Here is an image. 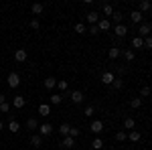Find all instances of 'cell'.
Returning a JSON list of instances; mask_svg holds the SVG:
<instances>
[{
    "instance_id": "1",
    "label": "cell",
    "mask_w": 152,
    "mask_h": 150,
    "mask_svg": "<svg viewBox=\"0 0 152 150\" xmlns=\"http://www.w3.org/2000/svg\"><path fill=\"white\" fill-rule=\"evenodd\" d=\"M6 83H8V87H12V89H16V87L20 85V75H18L16 71H12V73H8V77H6Z\"/></svg>"
},
{
    "instance_id": "2",
    "label": "cell",
    "mask_w": 152,
    "mask_h": 150,
    "mask_svg": "<svg viewBox=\"0 0 152 150\" xmlns=\"http://www.w3.org/2000/svg\"><path fill=\"white\" fill-rule=\"evenodd\" d=\"M89 130H91L94 134H102V132H104V122H102V120H94L91 126H89Z\"/></svg>"
},
{
    "instance_id": "3",
    "label": "cell",
    "mask_w": 152,
    "mask_h": 150,
    "mask_svg": "<svg viewBox=\"0 0 152 150\" xmlns=\"http://www.w3.org/2000/svg\"><path fill=\"white\" fill-rule=\"evenodd\" d=\"M114 35L120 37V39L126 37L128 35V26H126V24H116V26H114Z\"/></svg>"
},
{
    "instance_id": "4",
    "label": "cell",
    "mask_w": 152,
    "mask_h": 150,
    "mask_svg": "<svg viewBox=\"0 0 152 150\" xmlns=\"http://www.w3.org/2000/svg\"><path fill=\"white\" fill-rule=\"evenodd\" d=\"M114 79H116V77H114L112 71H104V73H102V83H104V85H112Z\"/></svg>"
},
{
    "instance_id": "5",
    "label": "cell",
    "mask_w": 152,
    "mask_h": 150,
    "mask_svg": "<svg viewBox=\"0 0 152 150\" xmlns=\"http://www.w3.org/2000/svg\"><path fill=\"white\" fill-rule=\"evenodd\" d=\"M53 126L51 124H39V136H51Z\"/></svg>"
},
{
    "instance_id": "6",
    "label": "cell",
    "mask_w": 152,
    "mask_h": 150,
    "mask_svg": "<svg viewBox=\"0 0 152 150\" xmlns=\"http://www.w3.org/2000/svg\"><path fill=\"white\" fill-rule=\"evenodd\" d=\"M138 37L140 39H146V37H150V26L146 23H142L140 26H138Z\"/></svg>"
},
{
    "instance_id": "7",
    "label": "cell",
    "mask_w": 152,
    "mask_h": 150,
    "mask_svg": "<svg viewBox=\"0 0 152 150\" xmlns=\"http://www.w3.org/2000/svg\"><path fill=\"white\" fill-rule=\"evenodd\" d=\"M83 100H85V95H83V91H79V89L71 91V102H73V104H81Z\"/></svg>"
},
{
    "instance_id": "8",
    "label": "cell",
    "mask_w": 152,
    "mask_h": 150,
    "mask_svg": "<svg viewBox=\"0 0 152 150\" xmlns=\"http://www.w3.org/2000/svg\"><path fill=\"white\" fill-rule=\"evenodd\" d=\"M85 18H87V23H89V24H97V23H99V12H95V10L87 12Z\"/></svg>"
},
{
    "instance_id": "9",
    "label": "cell",
    "mask_w": 152,
    "mask_h": 150,
    "mask_svg": "<svg viewBox=\"0 0 152 150\" xmlns=\"http://www.w3.org/2000/svg\"><path fill=\"white\" fill-rule=\"evenodd\" d=\"M14 61H16V63H24V61H26V51H24V49H16V51H14Z\"/></svg>"
},
{
    "instance_id": "10",
    "label": "cell",
    "mask_w": 152,
    "mask_h": 150,
    "mask_svg": "<svg viewBox=\"0 0 152 150\" xmlns=\"http://www.w3.org/2000/svg\"><path fill=\"white\" fill-rule=\"evenodd\" d=\"M24 104H26V100H24L23 95H16V97H12V105H14L16 110H23Z\"/></svg>"
},
{
    "instance_id": "11",
    "label": "cell",
    "mask_w": 152,
    "mask_h": 150,
    "mask_svg": "<svg viewBox=\"0 0 152 150\" xmlns=\"http://www.w3.org/2000/svg\"><path fill=\"white\" fill-rule=\"evenodd\" d=\"M142 18H144V14H142V12H138V10H132V12H130V20H132V23H140L142 24Z\"/></svg>"
},
{
    "instance_id": "12",
    "label": "cell",
    "mask_w": 152,
    "mask_h": 150,
    "mask_svg": "<svg viewBox=\"0 0 152 150\" xmlns=\"http://www.w3.org/2000/svg\"><path fill=\"white\" fill-rule=\"evenodd\" d=\"M150 8H152V2H148V0H142L140 4H138V12H142V14L148 12Z\"/></svg>"
},
{
    "instance_id": "13",
    "label": "cell",
    "mask_w": 152,
    "mask_h": 150,
    "mask_svg": "<svg viewBox=\"0 0 152 150\" xmlns=\"http://www.w3.org/2000/svg\"><path fill=\"white\" fill-rule=\"evenodd\" d=\"M41 144H43V136H39V134H33V136H31V146L39 148Z\"/></svg>"
},
{
    "instance_id": "14",
    "label": "cell",
    "mask_w": 152,
    "mask_h": 150,
    "mask_svg": "<svg viewBox=\"0 0 152 150\" xmlns=\"http://www.w3.org/2000/svg\"><path fill=\"white\" fill-rule=\"evenodd\" d=\"M49 102H51V105H59L63 102V95H61V93H53V95L49 97Z\"/></svg>"
},
{
    "instance_id": "15",
    "label": "cell",
    "mask_w": 152,
    "mask_h": 150,
    "mask_svg": "<svg viewBox=\"0 0 152 150\" xmlns=\"http://www.w3.org/2000/svg\"><path fill=\"white\" fill-rule=\"evenodd\" d=\"M132 49H144V39L134 37V39H132Z\"/></svg>"
},
{
    "instance_id": "16",
    "label": "cell",
    "mask_w": 152,
    "mask_h": 150,
    "mask_svg": "<svg viewBox=\"0 0 152 150\" xmlns=\"http://www.w3.org/2000/svg\"><path fill=\"white\" fill-rule=\"evenodd\" d=\"M43 85H45L47 89H53V87H57V79H55V77H47V79L43 81Z\"/></svg>"
},
{
    "instance_id": "17",
    "label": "cell",
    "mask_w": 152,
    "mask_h": 150,
    "mask_svg": "<svg viewBox=\"0 0 152 150\" xmlns=\"http://www.w3.org/2000/svg\"><path fill=\"white\" fill-rule=\"evenodd\" d=\"M73 144H75V138H71V136H65L63 142H61V146H63V148H73Z\"/></svg>"
},
{
    "instance_id": "18",
    "label": "cell",
    "mask_w": 152,
    "mask_h": 150,
    "mask_svg": "<svg viewBox=\"0 0 152 150\" xmlns=\"http://www.w3.org/2000/svg\"><path fill=\"white\" fill-rule=\"evenodd\" d=\"M110 26H112V23H110V18H102V20L97 23V29H99V31H107Z\"/></svg>"
},
{
    "instance_id": "19",
    "label": "cell",
    "mask_w": 152,
    "mask_h": 150,
    "mask_svg": "<svg viewBox=\"0 0 152 150\" xmlns=\"http://www.w3.org/2000/svg\"><path fill=\"white\" fill-rule=\"evenodd\" d=\"M122 55H124V59H126V61H128V63H132V61H134V59H136V53H134V51H132V49H126V51H124V53H122Z\"/></svg>"
},
{
    "instance_id": "20",
    "label": "cell",
    "mask_w": 152,
    "mask_h": 150,
    "mask_svg": "<svg viewBox=\"0 0 152 150\" xmlns=\"http://www.w3.org/2000/svg\"><path fill=\"white\" fill-rule=\"evenodd\" d=\"M120 55H122V51H120L118 47H112V49L107 51V57H110V59H118Z\"/></svg>"
},
{
    "instance_id": "21",
    "label": "cell",
    "mask_w": 152,
    "mask_h": 150,
    "mask_svg": "<svg viewBox=\"0 0 152 150\" xmlns=\"http://www.w3.org/2000/svg\"><path fill=\"white\" fill-rule=\"evenodd\" d=\"M43 10H45V6H43L41 2H35V4L31 6V12H33V14H41Z\"/></svg>"
},
{
    "instance_id": "22",
    "label": "cell",
    "mask_w": 152,
    "mask_h": 150,
    "mask_svg": "<svg viewBox=\"0 0 152 150\" xmlns=\"http://www.w3.org/2000/svg\"><path fill=\"white\" fill-rule=\"evenodd\" d=\"M8 130H10L12 134H16V132L20 130V124H18L16 120H10V122H8Z\"/></svg>"
},
{
    "instance_id": "23",
    "label": "cell",
    "mask_w": 152,
    "mask_h": 150,
    "mask_svg": "<svg viewBox=\"0 0 152 150\" xmlns=\"http://www.w3.org/2000/svg\"><path fill=\"white\" fill-rule=\"evenodd\" d=\"M39 114H41V116H49V114H51V105H49V104H41V105H39Z\"/></svg>"
},
{
    "instance_id": "24",
    "label": "cell",
    "mask_w": 152,
    "mask_h": 150,
    "mask_svg": "<svg viewBox=\"0 0 152 150\" xmlns=\"http://www.w3.org/2000/svg\"><path fill=\"white\" fill-rule=\"evenodd\" d=\"M128 138L132 140V142H140L142 136H140V132H136V130H130V132H128Z\"/></svg>"
},
{
    "instance_id": "25",
    "label": "cell",
    "mask_w": 152,
    "mask_h": 150,
    "mask_svg": "<svg viewBox=\"0 0 152 150\" xmlns=\"http://www.w3.org/2000/svg\"><path fill=\"white\" fill-rule=\"evenodd\" d=\"M26 128H28V130H39V122H37L35 118H28V120H26Z\"/></svg>"
},
{
    "instance_id": "26",
    "label": "cell",
    "mask_w": 152,
    "mask_h": 150,
    "mask_svg": "<svg viewBox=\"0 0 152 150\" xmlns=\"http://www.w3.org/2000/svg\"><path fill=\"white\" fill-rule=\"evenodd\" d=\"M69 130H71L69 124H61V126H59V132H61V136H63V138H65V136H69Z\"/></svg>"
},
{
    "instance_id": "27",
    "label": "cell",
    "mask_w": 152,
    "mask_h": 150,
    "mask_svg": "<svg viewBox=\"0 0 152 150\" xmlns=\"http://www.w3.org/2000/svg\"><path fill=\"white\" fill-rule=\"evenodd\" d=\"M142 105V97H132L130 100V108H134V110H138Z\"/></svg>"
},
{
    "instance_id": "28",
    "label": "cell",
    "mask_w": 152,
    "mask_h": 150,
    "mask_svg": "<svg viewBox=\"0 0 152 150\" xmlns=\"http://www.w3.org/2000/svg\"><path fill=\"white\" fill-rule=\"evenodd\" d=\"M91 148H94V150H102V148H104V140H102V138H95L94 142H91Z\"/></svg>"
},
{
    "instance_id": "29",
    "label": "cell",
    "mask_w": 152,
    "mask_h": 150,
    "mask_svg": "<svg viewBox=\"0 0 152 150\" xmlns=\"http://www.w3.org/2000/svg\"><path fill=\"white\" fill-rule=\"evenodd\" d=\"M112 18H114V23H116V24H122V18H124V14H122L120 10H114Z\"/></svg>"
},
{
    "instance_id": "30",
    "label": "cell",
    "mask_w": 152,
    "mask_h": 150,
    "mask_svg": "<svg viewBox=\"0 0 152 150\" xmlns=\"http://www.w3.org/2000/svg\"><path fill=\"white\" fill-rule=\"evenodd\" d=\"M102 10H104L105 16H112V14H114V6H112V4H104V6H102Z\"/></svg>"
},
{
    "instance_id": "31",
    "label": "cell",
    "mask_w": 152,
    "mask_h": 150,
    "mask_svg": "<svg viewBox=\"0 0 152 150\" xmlns=\"http://www.w3.org/2000/svg\"><path fill=\"white\" fill-rule=\"evenodd\" d=\"M134 126H136V122H134L132 118H126V120H124V128H126V130H134Z\"/></svg>"
},
{
    "instance_id": "32",
    "label": "cell",
    "mask_w": 152,
    "mask_h": 150,
    "mask_svg": "<svg viewBox=\"0 0 152 150\" xmlns=\"http://www.w3.org/2000/svg\"><path fill=\"white\" fill-rule=\"evenodd\" d=\"M94 114H95V108H94V105H87V108L83 110V116H85V118H91Z\"/></svg>"
},
{
    "instance_id": "33",
    "label": "cell",
    "mask_w": 152,
    "mask_h": 150,
    "mask_svg": "<svg viewBox=\"0 0 152 150\" xmlns=\"http://www.w3.org/2000/svg\"><path fill=\"white\" fill-rule=\"evenodd\" d=\"M57 87L59 89H61V91H67V89H69V81H57Z\"/></svg>"
},
{
    "instance_id": "34",
    "label": "cell",
    "mask_w": 152,
    "mask_h": 150,
    "mask_svg": "<svg viewBox=\"0 0 152 150\" xmlns=\"http://www.w3.org/2000/svg\"><path fill=\"white\" fill-rule=\"evenodd\" d=\"M126 138H128V132H124V130H120V132L116 134V140H118V142H124Z\"/></svg>"
},
{
    "instance_id": "35",
    "label": "cell",
    "mask_w": 152,
    "mask_h": 150,
    "mask_svg": "<svg viewBox=\"0 0 152 150\" xmlns=\"http://www.w3.org/2000/svg\"><path fill=\"white\" fill-rule=\"evenodd\" d=\"M112 87H114V89H118V91H120V89H122V87H124V81H122V79H114V83H112Z\"/></svg>"
},
{
    "instance_id": "36",
    "label": "cell",
    "mask_w": 152,
    "mask_h": 150,
    "mask_svg": "<svg viewBox=\"0 0 152 150\" xmlns=\"http://www.w3.org/2000/svg\"><path fill=\"white\" fill-rule=\"evenodd\" d=\"M79 134H81V130H79V128H73V126H71V130H69V136H71V138H77Z\"/></svg>"
},
{
    "instance_id": "37",
    "label": "cell",
    "mask_w": 152,
    "mask_h": 150,
    "mask_svg": "<svg viewBox=\"0 0 152 150\" xmlns=\"http://www.w3.org/2000/svg\"><path fill=\"white\" fill-rule=\"evenodd\" d=\"M85 31H87V29H85V24H83V23H77V24H75V33H81V35H83Z\"/></svg>"
},
{
    "instance_id": "38",
    "label": "cell",
    "mask_w": 152,
    "mask_h": 150,
    "mask_svg": "<svg viewBox=\"0 0 152 150\" xmlns=\"http://www.w3.org/2000/svg\"><path fill=\"white\" fill-rule=\"evenodd\" d=\"M150 91H152L150 87H148V85H144V87L140 89V95H142V97H148V95H150Z\"/></svg>"
},
{
    "instance_id": "39",
    "label": "cell",
    "mask_w": 152,
    "mask_h": 150,
    "mask_svg": "<svg viewBox=\"0 0 152 150\" xmlns=\"http://www.w3.org/2000/svg\"><path fill=\"white\" fill-rule=\"evenodd\" d=\"M144 49L152 51V37H146V39H144Z\"/></svg>"
},
{
    "instance_id": "40",
    "label": "cell",
    "mask_w": 152,
    "mask_h": 150,
    "mask_svg": "<svg viewBox=\"0 0 152 150\" xmlns=\"http://www.w3.org/2000/svg\"><path fill=\"white\" fill-rule=\"evenodd\" d=\"M8 110H10V104H8V102L0 104V112H2V114H8Z\"/></svg>"
},
{
    "instance_id": "41",
    "label": "cell",
    "mask_w": 152,
    "mask_h": 150,
    "mask_svg": "<svg viewBox=\"0 0 152 150\" xmlns=\"http://www.w3.org/2000/svg\"><path fill=\"white\" fill-rule=\"evenodd\" d=\"M31 29H33V31H39V29H41V23H39L37 18H33V20H31Z\"/></svg>"
},
{
    "instance_id": "42",
    "label": "cell",
    "mask_w": 152,
    "mask_h": 150,
    "mask_svg": "<svg viewBox=\"0 0 152 150\" xmlns=\"http://www.w3.org/2000/svg\"><path fill=\"white\" fill-rule=\"evenodd\" d=\"M97 33H99L97 24H91V26H89V35H97Z\"/></svg>"
},
{
    "instance_id": "43",
    "label": "cell",
    "mask_w": 152,
    "mask_h": 150,
    "mask_svg": "<svg viewBox=\"0 0 152 150\" xmlns=\"http://www.w3.org/2000/svg\"><path fill=\"white\" fill-rule=\"evenodd\" d=\"M4 102H6V95H2V93H0V104H4Z\"/></svg>"
},
{
    "instance_id": "44",
    "label": "cell",
    "mask_w": 152,
    "mask_h": 150,
    "mask_svg": "<svg viewBox=\"0 0 152 150\" xmlns=\"http://www.w3.org/2000/svg\"><path fill=\"white\" fill-rule=\"evenodd\" d=\"M0 130H4V124H2V120H0Z\"/></svg>"
},
{
    "instance_id": "45",
    "label": "cell",
    "mask_w": 152,
    "mask_h": 150,
    "mask_svg": "<svg viewBox=\"0 0 152 150\" xmlns=\"http://www.w3.org/2000/svg\"><path fill=\"white\" fill-rule=\"evenodd\" d=\"M148 26H150V33H152V23H150V24H148Z\"/></svg>"
},
{
    "instance_id": "46",
    "label": "cell",
    "mask_w": 152,
    "mask_h": 150,
    "mask_svg": "<svg viewBox=\"0 0 152 150\" xmlns=\"http://www.w3.org/2000/svg\"><path fill=\"white\" fill-rule=\"evenodd\" d=\"M110 150H116V148H110Z\"/></svg>"
}]
</instances>
